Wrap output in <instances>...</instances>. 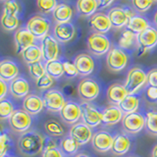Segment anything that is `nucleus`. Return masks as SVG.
<instances>
[{"mask_svg":"<svg viewBox=\"0 0 157 157\" xmlns=\"http://www.w3.org/2000/svg\"><path fill=\"white\" fill-rule=\"evenodd\" d=\"M18 148L24 156H36L44 149V137L36 131L29 130L20 136L18 140Z\"/></svg>","mask_w":157,"mask_h":157,"instance_id":"f257e3e1","label":"nucleus"},{"mask_svg":"<svg viewBox=\"0 0 157 157\" xmlns=\"http://www.w3.org/2000/svg\"><path fill=\"white\" fill-rule=\"evenodd\" d=\"M147 83V74L139 67H134L128 72L125 87L129 94H135Z\"/></svg>","mask_w":157,"mask_h":157,"instance_id":"f03ea898","label":"nucleus"},{"mask_svg":"<svg viewBox=\"0 0 157 157\" xmlns=\"http://www.w3.org/2000/svg\"><path fill=\"white\" fill-rule=\"evenodd\" d=\"M136 45L139 49V56L144 55L157 45V31L152 27H148L144 32L136 34Z\"/></svg>","mask_w":157,"mask_h":157,"instance_id":"7ed1b4c3","label":"nucleus"},{"mask_svg":"<svg viewBox=\"0 0 157 157\" xmlns=\"http://www.w3.org/2000/svg\"><path fill=\"white\" fill-rule=\"evenodd\" d=\"M9 126L15 132H26L32 126V115L24 109L15 110L12 116L8 119Z\"/></svg>","mask_w":157,"mask_h":157,"instance_id":"20e7f679","label":"nucleus"},{"mask_svg":"<svg viewBox=\"0 0 157 157\" xmlns=\"http://www.w3.org/2000/svg\"><path fill=\"white\" fill-rule=\"evenodd\" d=\"M99 85L90 78H85L78 85V94L82 101L90 102L99 95Z\"/></svg>","mask_w":157,"mask_h":157,"instance_id":"39448f33","label":"nucleus"},{"mask_svg":"<svg viewBox=\"0 0 157 157\" xmlns=\"http://www.w3.org/2000/svg\"><path fill=\"white\" fill-rule=\"evenodd\" d=\"M87 48L92 54L101 56L110 50V41L105 34L93 33L87 38Z\"/></svg>","mask_w":157,"mask_h":157,"instance_id":"423d86ee","label":"nucleus"},{"mask_svg":"<svg viewBox=\"0 0 157 157\" xmlns=\"http://www.w3.org/2000/svg\"><path fill=\"white\" fill-rule=\"evenodd\" d=\"M107 67L110 71L117 73L124 70L128 64L127 54L122 50V48L113 46L110 48L106 58Z\"/></svg>","mask_w":157,"mask_h":157,"instance_id":"0eeeda50","label":"nucleus"},{"mask_svg":"<svg viewBox=\"0 0 157 157\" xmlns=\"http://www.w3.org/2000/svg\"><path fill=\"white\" fill-rule=\"evenodd\" d=\"M122 127L128 134L136 135L145 127V117L139 112L125 114L122 119Z\"/></svg>","mask_w":157,"mask_h":157,"instance_id":"6e6552de","label":"nucleus"},{"mask_svg":"<svg viewBox=\"0 0 157 157\" xmlns=\"http://www.w3.org/2000/svg\"><path fill=\"white\" fill-rule=\"evenodd\" d=\"M50 28V23L44 17L34 16L31 18L27 23L26 29L31 33L36 39H42L46 36Z\"/></svg>","mask_w":157,"mask_h":157,"instance_id":"1a4fd4ad","label":"nucleus"},{"mask_svg":"<svg viewBox=\"0 0 157 157\" xmlns=\"http://www.w3.org/2000/svg\"><path fill=\"white\" fill-rule=\"evenodd\" d=\"M59 114H60L63 122L73 126L77 124L82 118V106H80L75 101H66L65 105L63 106Z\"/></svg>","mask_w":157,"mask_h":157,"instance_id":"9d476101","label":"nucleus"},{"mask_svg":"<svg viewBox=\"0 0 157 157\" xmlns=\"http://www.w3.org/2000/svg\"><path fill=\"white\" fill-rule=\"evenodd\" d=\"M44 107L50 112H60L66 100L63 93L58 90H49L43 94Z\"/></svg>","mask_w":157,"mask_h":157,"instance_id":"9b49d317","label":"nucleus"},{"mask_svg":"<svg viewBox=\"0 0 157 157\" xmlns=\"http://www.w3.org/2000/svg\"><path fill=\"white\" fill-rule=\"evenodd\" d=\"M41 52H42V59L46 62H50L54 60H58L59 56V45L57 39L47 34L46 36H44L41 39V44H40Z\"/></svg>","mask_w":157,"mask_h":157,"instance_id":"f8f14e48","label":"nucleus"},{"mask_svg":"<svg viewBox=\"0 0 157 157\" xmlns=\"http://www.w3.org/2000/svg\"><path fill=\"white\" fill-rule=\"evenodd\" d=\"M113 140H114V136L110 132L106 131H98L92 136L91 145L95 151L99 153H105L111 150Z\"/></svg>","mask_w":157,"mask_h":157,"instance_id":"ddd939ff","label":"nucleus"},{"mask_svg":"<svg viewBox=\"0 0 157 157\" xmlns=\"http://www.w3.org/2000/svg\"><path fill=\"white\" fill-rule=\"evenodd\" d=\"M69 136L76 140V141L81 146L91 141L93 134L91 132V128L86 125L83 122H78L77 124L71 127L70 131H69Z\"/></svg>","mask_w":157,"mask_h":157,"instance_id":"4468645a","label":"nucleus"},{"mask_svg":"<svg viewBox=\"0 0 157 157\" xmlns=\"http://www.w3.org/2000/svg\"><path fill=\"white\" fill-rule=\"evenodd\" d=\"M107 16L109 18L113 28L121 29L125 26L127 27L130 18L134 16V15L127 9H123L121 7H114L108 12Z\"/></svg>","mask_w":157,"mask_h":157,"instance_id":"2eb2a0df","label":"nucleus"},{"mask_svg":"<svg viewBox=\"0 0 157 157\" xmlns=\"http://www.w3.org/2000/svg\"><path fill=\"white\" fill-rule=\"evenodd\" d=\"M82 119L90 128H95L102 123V114L94 106L85 104L82 107Z\"/></svg>","mask_w":157,"mask_h":157,"instance_id":"dca6fc26","label":"nucleus"},{"mask_svg":"<svg viewBox=\"0 0 157 157\" xmlns=\"http://www.w3.org/2000/svg\"><path fill=\"white\" fill-rule=\"evenodd\" d=\"M74 64L80 76L87 77L94 70V61L90 55L86 53H81L76 56Z\"/></svg>","mask_w":157,"mask_h":157,"instance_id":"f3484780","label":"nucleus"},{"mask_svg":"<svg viewBox=\"0 0 157 157\" xmlns=\"http://www.w3.org/2000/svg\"><path fill=\"white\" fill-rule=\"evenodd\" d=\"M90 26L97 33L104 34L110 31L112 25L108 16L104 13H95L93 14L90 19Z\"/></svg>","mask_w":157,"mask_h":157,"instance_id":"a211bd4d","label":"nucleus"},{"mask_svg":"<svg viewBox=\"0 0 157 157\" xmlns=\"http://www.w3.org/2000/svg\"><path fill=\"white\" fill-rule=\"evenodd\" d=\"M107 100L111 105L119 106L120 103L129 95L124 85L120 82H115L108 87L107 90Z\"/></svg>","mask_w":157,"mask_h":157,"instance_id":"6ab92c4d","label":"nucleus"},{"mask_svg":"<svg viewBox=\"0 0 157 157\" xmlns=\"http://www.w3.org/2000/svg\"><path fill=\"white\" fill-rule=\"evenodd\" d=\"M14 38L17 47V53H22L26 48L34 44V40H36V37L27 29L24 28L17 29Z\"/></svg>","mask_w":157,"mask_h":157,"instance_id":"aec40b11","label":"nucleus"},{"mask_svg":"<svg viewBox=\"0 0 157 157\" xmlns=\"http://www.w3.org/2000/svg\"><path fill=\"white\" fill-rule=\"evenodd\" d=\"M75 27L70 22L57 24L53 29L54 37L57 39V41L60 42H68L72 40L73 37L75 36Z\"/></svg>","mask_w":157,"mask_h":157,"instance_id":"412c9836","label":"nucleus"},{"mask_svg":"<svg viewBox=\"0 0 157 157\" xmlns=\"http://www.w3.org/2000/svg\"><path fill=\"white\" fill-rule=\"evenodd\" d=\"M102 124L106 126H112L118 124L124 117V112L117 105H109L101 112Z\"/></svg>","mask_w":157,"mask_h":157,"instance_id":"4be33fe9","label":"nucleus"},{"mask_svg":"<svg viewBox=\"0 0 157 157\" xmlns=\"http://www.w3.org/2000/svg\"><path fill=\"white\" fill-rule=\"evenodd\" d=\"M9 91L15 98H25L29 94V83L23 77H17L10 82Z\"/></svg>","mask_w":157,"mask_h":157,"instance_id":"5701e85b","label":"nucleus"},{"mask_svg":"<svg viewBox=\"0 0 157 157\" xmlns=\"http://www.w3.org/2000/svg\"><path fill=\"white\" fill-rule=\"evenodd\" d=\"M44 108L43 99L36 94H29L24 98L23 109L27 111L29 115H36L40 113Z\"/></svg>","mask_w":157,"mask_h":157,"instance_id":"b1692460","label":"nucleus"},{"mask_svg":"<svg viewBox=\"0 0 157 157\" xmlns=\"http://www.w3.org/2000/svg\"><path fill=\"white\" fill-rule=\"evenodd\" d=\"M19 75V68L17 64L9 59L2 60L0 63V80L4 82H10L15 80Z\"/></svg>","mask_w":157,"mask_h":157,"instance_id":"393cba45","label":"nucleus"},{"mask_svg":"<svg viewBox=\"0 0 157 157\" xmlns=\"http://www.w3.org/2000/svg\"><path fill=\"white\" fill-rule=\"evenodd\" d=\"M131 148V140L125 134H118L114 136L111 147V152L116 156L126 154Z\"/></svg>","mask_w":157,"mask_h":157,"instance_id":"a878e982","label":"nucleus"},{"mask_svg":"<svg viewBox=\"0 0 157 157\" xmlns=\"http://www.w3.org/2000/svg\"><path fill=\"white\" fill-rule=\"evenodd\" d=\"M73 17V10L69 5L65 3L58 4L53 11V19L57 24L69 23Z\"/></svg>","mask_w":157,"mask_h":157,"instance_id":"bb28decb","label":"nucleus"},{"mask_svg":"<svg viewBox=\"0 0 157 157\" xmlns=\"http://www.w3.org/2000/svg\"><path fill=\"white\" fill-rule=\"evenodd\" d=\"M98 9L97 0H78L77 10L82 17H91Z\"/></svg>","mask_w":157,"mask_h":157,"instance_id":"cd10ccee","label":"nucleus"},{"mask_svg":"<svg viewBox=\"0 0 157 157\" xmlns=\"http://www.w3.org/2000/svg\"><path fill=\"white\" fill-rule=\"evenodd\" d=\"M21 55H22L24 62L27 63L28 65H29V64H32V63L40 61V59L42 58L41 48L36 45V44H33V45L25 49L21 53Z\"/></svg>","mask_w":157,"mask_h":157,"instance_id":"c85d7f7f","label":"nucleus"},{"mask_svg":"<svg viewBox=\"0 0 157 157\" xmlns=\"http://www.w3.org/2000/svg\"><path fill=\"white\" fill-rule=\"evenodd\" d=\"M149 27L148 22L146 21L144 18L140 17V16H132L128 22L127 25V29L132 32L136 34H139L141 32H144V29H146Z\"/></svg>","mask_w":157,"mask_h":157,"instance_id":"c756f323","label":"nucleus"},{"mask_svg":"<svg viewBox=\"0 0 157 157\" xmlns=\"http://www.w3.org/2000/svg\"><path fill=\"white\" fill-rule=\"evenodd\" d=\"M139 105H140L139 97L136 96L135 94H129L120 103L119 107L125 114H129V113L136 112V110L139 109Z\"/></svg>","mask_w":157,"mask_h":157,"instance_id":"7c9ffc66","label":"nucleus"},{"mask_svg":"<svg viewBox=\"0 0 157 157\" xmlns=\"http://www.w3.org/2000/svg\"><path fill=\"white\" fill-rule=\"evenodd\" d=\"M78 147H80V144L71 136H64L60 142V149L62 150L64 154H66L68 156L75 154L78 151Z\"/></svg>","mask_w":157,"mask_h":157,"instance_id":"2f4dec72","label":"nucleus"},{"mask_svg":"<svg viewBox=\"0 0 157 157\" xmlns=\"http://www.w3.org/2000/svg\"><path fill=\"white\" fill-rule=\"evenodd\" d=\"M44 67H45L46 74H48L49 76L52 77L54 80L61 78L64 74H65L64 73L63 63L60 60H54V61H50V62H46Z\"/></svg>","mask_w":157,"mask_h":157,"instance_id":"473e14b6","label":"nucleus"},{"mask_svg":"<svg viewBox=\"0 0 157 157\" xmlns=\"http://www.w3.org/2000/svg\"><path fill=\"white\" fill-rule=\"evenodd\" d=\"M44 130H45L47 136L53 137L63 136L64 134H65V131H64L62 125L54 119H50L45 122V124H44Z\"/></svg>","mask_w":157,"mask_h":157,"instance_id":"72a5a7b5","label":"nucleus"},{"mask_svg":"<svg viewBox=\"0 0 157 157\" xmlns=\"http://www.w3.org/2000/svg\"><path fill=\"white\" fill-rule=\"evenodd\" d=\"M136 43V34L126 29L121 34L119 39V47L123 49H130Z\"/></svg>","mask_w":157,"mask_h":157,"instance_id":"f704fd0d","label":"nucleus"},{"mask_svg":"<svg viewBox=\"0 0 157 157\" xmlns=\"http://www.w3.org/2000/svg\"><path fill=\"white\" fill-rule=\"evenodd\" d=\"M145 128L149 135L157 136V111L151 110L146 112Z\"/></svg>","mask_w":157,"mask_h":157,"instance_id":"c9c22d12","label":"nucleus"},{"mask_svg":"<svg viewBox=\"0 0 157 157\" xmlns=\"http://www.w3.org/2000/svg\"><path fill=\"white\" fill-rule=\"evenodd\" d=\"M1 26L7 32L15 31L19 26V19L17 16L2 14L1 16Z\"/></svg>","mask_w":157,"mask_h":157,"instance_id":"e433bc0d","label":"nucleus"},{"mask_svg":"<svg viewBox=\"0 0 157 157\" xmlns=\"http://www.w3.org/2000/svg\"><path fill=\"white\" fill-rule=\"evenodd\" d=\"M15 109L13 103L9 99H2L0 100V118L1 120L9 119L14 113Z\"/></svg>","mask_w":157,"mask_h":157,"instance_id":"4c0bfd02","label":"nucleus"},{"mask_svg":"<svg viewBox=\"0 0 157 157\" xmlns=\"http://www.w3.org/2000/svg\"><path fill=\"white\" fill-rule=\"evenodd\" d=\"M29 75L33 78L34 80H38L39 78H41L43 75H45L46 71H45V67L42 65V63L40 61L38 62H34L29 64Z\"/></svg>","mask_w":157,"mask_h":157,"instance_id":"58836bf2","label":"nucleus"},{"mask_svg":"<svg viewBox=\"0 0 157 157\" xmlns=\"http://www.w3.org/2000/svg\"><path fill=\"white\" fill-rule=\"evenodd\" d=\"M36 4L39 11L44 14L53 12L58 5L56 0H37Z\"/></svg>","mask_w":157,"mask_h":157,"instance_id":"ea45409f","label":"nucleus"},{"mask_svg":"<svg viewBox=\"0 0 157 157\" xmlns=\"http://www.w3.org/2000/svg\"><path fill=\"white\" fill-rule=\"evenodd\" d=\"M42 157H65L61 149H59L55 144H48L44 147L42 151Z\"/></svg>","mask_w":157,"mask_h":157,"instance_id":"a19ab883","label":"nucleus"},{"mask_svg":"<svg viewBox=\"0 0 157 157\" xmlns=\"http://www.w3.org/2000/svg\"><path fill=\"white\" fill-rule=\"evenodd\" d=\"M132 4L134 9L137 12L144 13L149 10L153 4V0H132Z\"/></svg>","mask_w":157,"mask_h":157,"instance_id":"79ce46f5","label":"nucleus"},{"mask_svg":"<svg viewBox=\"0 0 157 157\" xmlns=\"http://www.w3.org/2000/svg\"><path fill=\"white\" fill-rule=\"evenodd\" d=\"M19 12V5L14 0H8L5 1L3 5V13L5 15H11V16H17Z\"/></svg>","mask_w":157,"mask_h":157,"instance_id":"37998d69","label":"nucleus"},{"mask_svg":"<svg viewBox=\"0 0 157 157\" xmlns=\"http://www.w3.org/2000/svg\"><path fill=\"white\" fill-rule=\"evenodd\" d=\"M36 86L40 90H47V88L51 87L54 83V78L52 77H50L48 74H45L43 75L41 78H39L38 80L36 81Z\"/></svg>","mask_w":157,"mask_h":157,"instance_id":"c03bdc74","label":"nucleus"},{"mask_svg":"<svg viewBox=\"0 0 157 157\" xmlns=\"http://www.w3.org/2000/svg\"><path fill=\"white\" fill-rule=\"evenodd\" d=\"M63 67H64V73L65 75L69 78H75L78 75V70L75 66V64L71 63L69 61H65L63 62Z\"/></svg>","mask_w":157,"mask_h":157,"instance_id":"a18cd8bd","label":"nucleus"},{"mask_svg":"<svg viewBox=\"0 0 157 157\" xmlns=\"http://www.w3.org/2000/svg\"><path fill=\"white\" fill-rule=\"evenodd\" d=\"M9 136L5 132H2L1 136H0V157H4L5 153L7 152L9 148Z\"/></svg>","mask_w":157,"mask_h":157,"instance_id":"49530a36","label":"nucleus"},{"mask_svg":"<svg viewBox=\"0 0 157 157\" xmlns=\"http://www.w3.org/2000/svg\"><path fill=\"white\" fill-rule=\"evenodd\" d=\"M145 98L148 100L150 103H157V87L149 86L145 90Z\"/></svg>","mask_w":157,"mask_h":157,"instance_id":"de8ad7c7","label":"nucleus"},{"mask_svg":"<svg viewBox=\"0 0 157 157\" xmlns=\"http://www.w3.org/2000/svg\"><path fill=\"white\" fill-rule=\"evenodd\" d=\"M147 83L149 86L157 87V68H153L147 73Z\"/></svg>","mask_w":157,"mask_h":157,"instance_id":"09e8293b","label":"nucleus"},{"mask_svg":"<svg viewBox=\"0 0 157 157\" xmlns=\"http://www.w3.org/2000/svg\"><path fill=\"white\" fill-rule=\"evenodd\" d=\"M0 86H1V92H0V100L4 99V97L6 96L8 91V85L6 82L0 80Z\"/></svg>","mask_w":157,"mask_h":157,"instance_id":"8fccbe9b","label":"nucleus"},{"mask_svg":"<svg viewBox=\"0 0 157 157\" xmlns=\"http://www.w3.org/2000/svg\"><path fill=\"white\" fill-rule=\"evenodd\" d=\"M114 0H97L98 2V8H106L110 6V4L113 3Z\"/></svg>","mask_w":157,"mask_h":157,"instance_id":"3c124183","label":"nucleus"},{"mask_svg":"<svg viewBox=\"0 0 157 157\" xmlns=\"http://www.w3.org/2000/svg\"><path fill=\"white\" fill-rule=\"evenodd\" d=\"M151 157H157V144L153 147L151 151Z\"/></svg>","mask_w":157,"mask_h":157,"instance_id":"603ef678","label":"nucleus"},{"mask_svg":"<svg viewBox=\"0 0 157 157\" xmlns=\"http://www.w3.org/2000/svg\"><path fill=\"white\" fill-rule=\"evenodd\" d=\"M75 157H90V156H88V155H86V154H83V153H80V154L76 155Z\"/></svg>","mask_w":157,"mask_h":157,"instance_id":"864d4df0","label":"nucleus"},{"mask_svg":"<svg viewBox=\"0 0 157 157\" xmlns=\"http://www.w3.org/2000/svg\"><path fill=\"white\" fill-rule=\"evenodd\" d=\"M154 24L157 26V12H156L155 15H154Z\"/></svg>","mask_w":157,"mask_h":157,"instance_id":"5fc2aeb1","label":"nucleus"},{"mask_svg":"<svg viewBox=\"0 0 157 157\" xmlns=\"http://www.w3.org/2000/svg\"><path fill=\"white\" fill-rule=\"evenodd\" d=\"M153 1H155V2H157V0H153Z\"/></svg>","mask_w":157,"mask_h":157,"instance_id":"6e6d98bb","label":"nucleus"},{"mask_svg":"<svg viewBox=\"0 0 157 157\" xmlns=\"http://www.w3.org/2000/svg\"><path fill=\"white\" fill-rule=\"evenodd\" d=\"M2 1H6V0H2Z\"/></svg>","mask_w":157,"mask_h":157,"instance_id":"4d7b16f0","label":"nucleus"}]
</instances>
